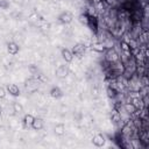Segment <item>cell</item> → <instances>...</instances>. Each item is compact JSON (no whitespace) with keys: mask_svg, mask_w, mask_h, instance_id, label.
Returning a JSON list of instances; mask_svg holds the SVG:
<instances>
[{"mask_svg":"<svg viewBox=\"0 0 149 149\" xmlns=\"http://www.w3.org/2000/svg\"><path fill=\"white\" fill-rule=\"evenodd\" d=\"M105 62L107 63H114V62H118L120 58H119V54L115 51L114 48H109V49H106L105 51Z\"/></svg>","mask_w":149,"mask_h":149,"instance_id":"obj_1","label":"cell"},{"mask_svg":"<svg viewBox=\"0 0 149 149\" xmlns=\"http://www.w3.org/2000/svg\"><path fill=\"white\" fill-rule=\"evenodd\" d=\"M71 51H72L73 56H76V57H78V58H81V57L84 56L85 51H86V47H85V44H83V43H77V44L73 45V48H72Z\"/></svg>","mask_w":149,"mask_h":149,"instance_id":"obj_2","label":"cell"},{"mask_svg":"<svg viewBox=\"0 0 149 149\" xmlns=\"http://www.w3.org/2000/svg\"><path fill=\"white\" fill-rule=\"evenodd\" d=\"M92 31L94 33H98L99 30V20L97 19V16H92V15H88V21H87V24H86Z\"/></svg>","mask_w":149,"mask_h":149,"instance_id":"obj_3","label":"cell"},{"mask_svg":"<svg viewBox=\"0 0 149 149\" xmlns=\"http://www.w3.org/2000/svg\"><path fill=\"white\" fill-rule=\"evenodd\" d=\"M72 19H73V15H72V13L69 12V10H65V12L61 13L59 16H58V21H59L61 23H63V24L70 23V22L72 21Z\"/></svg>","mask_w":149,"mask_h":149,"instance_id":"obj_4","label":"cell"},{"mask_svg":"<svg viewBox=\"0 0 149 149\" xmlns=\"http://www.w3.org/2000/svg\"><path fill=\"white\" fill-rule=\"evenodd\" d=\"M38 80L37 79H35V78H30V79H28L27 81H26V88L29 91V92H34V91H36L37 88H38Z\"/></svg>","mask_w":149,"mask_h":149,"instance_id":"obj_5","label":"cell"},{"mask_svg":"<svg viewBox=\"0 0 149 149\" xmlns=\"http://www.w3.org/2000/svg\"><path fill=\"white\" fill-rule=\"evenodd\" d=\"M70 70H69V66L68 65H59L57 69H56V76L58 78H65L68 74H69Z\"/></svg>","mask_w":149,"mask_h":149,"instance_id":"obj_6","label":"cell"},{"mask_svg":"<svg viewBox=\"0 0 149 149\" xmlns=\"http://www.w3.org/2000/svg\"><path fill=\"white\" fill-rule=\"evenodd\" d=\"M30 127H31L34 130H41V129L44 127V121H43V119H41V118H34L33 123H31Z\"/></svg>","mask_w":149,"mask_h":149,"instance_id":"obj_7","label":"cell"},{"mask_svg":"<svg viewBox=\"0 0 149 149\" xmlns=\"http://www.w3.org/2000/svg\"><path fill=\"white\" fill-rule=\"evenodd\" d=\"M105 136L102 134H97L95 136H93L92 139V143L95 146V147H102L105 144Z\"/></svg>","mask_w":149,"mask_h":149,"instance_id":"obj_8","label":"cell"},{"mask_svg":"<svg viewBox=\"0 0 149 149\" xmlns=\"http://www.w3.org/2000/svg\"><path fill=\"white\" fill-rule=\"evenodd\" d=\"M7 91H8L9 94H12L14 97H19L20 95V88L15 84H8L7 85Z\"/></svg>","mask_w":149,"mask_h":149,"instance_id":"obj_9","label":"cell"},{"mask_svg":"<svg viewBox=\"0 0 149 149\" xmlns=\"http://www.w3.org/2000/svg\"><path fill=\"white\" fill-rule=\"evenodd\" d=\"M62 57L64 58L65 62L69 63V62H72V59H73V54H72L71 50L64 48V49H62Z\"/></svg>","mask_w":149,"mask_h":149,"instance_id":"obj_10","label":"cell"},{"mask_svg":"<svg viewBox=\"0 0 149 149\" xmlns=\"http://www.w3.org/2000/svg\"><path fill=\"white\" fill-rule=\"evenodd\" d=\"M7 50H8V52L10 55H16L19 52V50H20V47L15 42H9L7 44Z\"/></svg>","mask_w":149,"mask_h":149,"instance_id":"obj_11","label":"cell"},{"mask_svg":"<svg viewBox=\"0 0 149 149\" xmlns=\"http://www.w3.org/2000/svg\"><path fill=\"white\" fill-rule=\"evenodd\" d=\"M120 48H121V52H123V54H126L128 56H132L133 55V52H132V50H130V48H129V45H128L127 42L120 41Z\"/></svg>","mask_w":149,"mask_h":149,"instance_id":"obj_12","label":"cell"},{"mask_svg":"<svg viewBox=\"0 0 149 149\" xmlns=\"http://www.w3.org/2000/svg\"><path fill=\"white\" fill-rule=\"evenodd\" d=\"M50 95L52 97V98H55V99H58V98H61L62 95H63V92H62V90L59 88V87H57V86H54V87H51V90H50Z\"/></svg>","mask_w":149,"mask_h":149,"instance_id":"obj_13","label":"cell"},{"mask_svg":"<svg viewBox=\"0 0 149 149\" xmlns=\"http://www.w3.org/2000/svg\"><path fill=\"white\" fill-rule=\"evenodd\" d=\"M136 109H137V108H136V107H135L130 101H129V102H125V104H123V111H125L127 114H129V115H132Z\"/></svg>","mask_w":149,"mask_h":149,"instance_id":"obj_14","label":"cell"},{"mask_svg":"<svg viewBox=\"0 0 149 149\" xmlns=\"http://www.w3.org/2000/svg\"><path fill=\"white\" fill-rule=\"evenodd\" d=\"M111 120H112L114 123H119L120 121H122L121 113H119L116 109L113 108V111H112V113H111Z\"/></svg>","mask_w":149,"mask_h":149,"instance_id":"obj_15","label":"cell"},{"mask_svg":"<svg viewBox=\"0 0 149 149\" xmlns=\"http://www.w3.org/2000/svg\"><path fill=\"white\" fill-rule=\"evenodd\" d=\"M91 49L94 50V51H97V52H104L106 50V47H105V44L102 42H95V43L92 44Z\"/></svg>","mask_w":149,"mask_h":149,"instance_id":"obj_16","label":"cell"},{"mask_svg":"<svg viewBox=\"0 0 149 149\" xmlns=\"http://www.w3.org/2000/svg\"><path fill=\"white\" fill-rule=\"evenodd\" d=\"M33 120H34V116L31 114H26L24 118H23V125H24V127H30L31 123H33Z\"/></svg>","mask_w":149,"mask_h":149,"instance_id":"obj_17","label":"cell"},{"mask_svg":"<svg viewBox=\"0 0 149 149\" xmlns=\"http://www.w3.org/2000/svg\"><path fill=\"white\" fill-rule=\"evenodd\" d=\"M64 133H65V126L63 123H58L55 126V134L61 136V135H64Z\"/></svg>","mask_w":149,"mask_h":149,"instance_id":"obj_18","label":"cell"},{"mask_svg":"<svg viewBox=\"0 0 149 149\" xmlns=\"http://www.w3.org/2000/svg\"><path fill=\"white\" fill-rule=\"evenodd\" d=\"M13 109H14L15 113H19V114L23 112V107H22V105H21L20 102H17V101H14V102H13Z\"/></svg>","mask_w":149,"mask_h":149,"instance_id":"obj_19","label":"cell"},{"mask_svg":"<svg viewBox=\"0 0 149 149\" xmlns=\"http://www.w3.org/2000/svg\"><path fill=\"white\" fill-rule=\"evenodd\" d=\"M79 21L83 23V24H87V21H88V15L86 14V13H84V14H80L79 15Z\"/></svg>","mask_w":149,"mask_h":149,"instance_id":"obj_20","label":"cell"},{"mask_svg":"<svg viewBox=\"0 0 149 149\" xmlns=\"http://www.w3.org/2000/svg\"><path fill=\"white\" fill-rule=\"evenodd\" d=\"M5 97H6V90L2 86H0V99H3Z\"/></svg>","mask_w":149,"mask_h":149,"instance_id":"obj_21","label":"cell"},{"mask_svg":"<svg viewBox=\"0 0 149 149\" xmlns=\"http://www.w3.org/2000/svg\"><path fill=\"white\" fill-rule=\"evenodd\" d=\"M23 2H28V1H30V0H22Z\"/></svg>","mask_w":149,"mask_h":149,"instance_id":"obj_22","label":"cell"},{"mask_svg":"<svg viewBox=\"0 0 149 149\" xmlns=\"http://www.w3.org/2000/svg\"><path fill=\"white\" fill-rule=\"evenodd\" d=\"M0 7H1V0H0Z\"/></svg>","mask_w":149,"mask_h":149,"instance_id":"obj_23","label":"cell"},{"mask_svg":"<svg viewBox=\"0 0 149 149\" xmlns=\"http://www.w3.org/2000/svg\"><path fill=\"white\" fill-rule=\"evenodd\" d=\"M0 115H1V109H0Z\"/></svg>","mask_w":149,"mask_h":149,"instance_id":"obj_24","label":"cell"}]
</instances>
